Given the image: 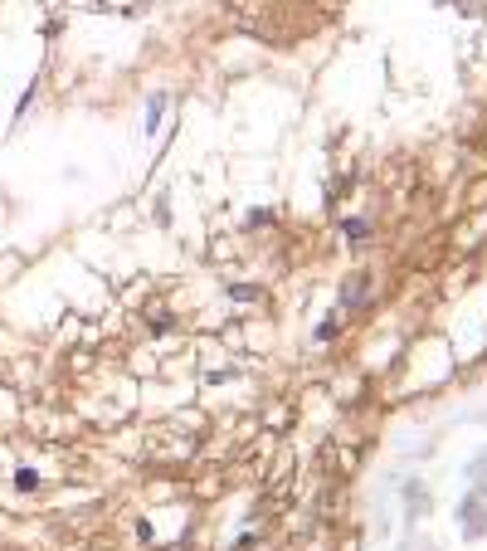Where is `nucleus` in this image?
Listing matches in <instances>:
<instances>
[{
	"instance_id": "obj_1",
	"label": "nucleus",
	"mask_w": 487,
	"mask_h": 551,
	"mask_svg": "<svg viewBox=\"0 0 487 551\" xmlns=\"http://www.w3.org/2000/svg\"><path fill=\"white\" fill-rule=\"evenodd\" d=\"M15 488H20V493H34V488H39V473H30V468H15Z\"/></svg>"
},
{
	"instance_id": "obj_2",
	"label": "nucleus",
	"mask_w": 487,
	"mask_h": 551,
	"mask_svg": "<svg viewBox=\"0 0 487 551\" xmlns=\"http://www.w3.org/2000/svg\"><path fill=\"white\" fill-rule=\"evenodd\" d=\"M361 298H365V279H356V283H351V288H346V303H351V307H356V303H361Z\"/></svg>"
},
{
	"instance_id": "obj_3",
	"label": "nucleus",
	"mask_w": 487,
	"mask_h": 551,
	"mask_svg": "<svg viewBox=\"0 0 487 551\" xmlns=\"http://www.w3.org/2000/svg\"><path fill=\"white\" fill-rule=\"evenodd\" d=\"M346 235H351L356 244H361V239H365V225H361V219H346Z\"/></svg>"
}]
</instances>
